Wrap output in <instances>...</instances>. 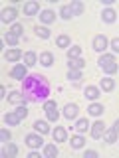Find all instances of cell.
<instances>
[{
	"mask_svg": "<svg viewBox=\"0 0 119 158\" xmlns=\"http://www.w3.org/2000/svg\"><path fill=\"white\" fill-rule=\"evenodd\" d=\"M26 144L30 148H40L44 144V140H42V135H28L26 136Z\"/></svg>",
	"mask_w": 119,
	"mask_h": 158,
	"instance_id": "obj_6",
	"label": "cell"
},
{
	"mask_svg": "<svg viewBox=\"0 0 119 158\" xmlns=\"http://www.w3.org/2000/svg\"><path fill=\"white\" fill-rule=\"evenodd\" d=\"M103 135H105V125H103L101 121H95L91 125V138H103Z\"/></svg>",
	"mask_w": 119,
	"mask_h": 158,
	"instance_id": "obj_5",
	"label": "cell"
},
{
	"mask_svg": "<svg viewBox=\"0 0 119 158\" xmlns=\"http://www.w3.org/2000/svg\"><path fill=\"white\" fill-rule=\"evenodd\" d=\"M40 63H42L44 67H50V65L54 63V56H52L50 52H44L42 56H40Z\"/></svg>",
	"mask_w": 119,
	"mask_h": 158,
	"instance_id": "obj_19",
	"label": "cell"
},
{
	"mask_svg": "<svg viewBox=\"0 0 119 158\" xmlns=\"http://www.w3.org/2000/svg\"><path fill=\"white\" fill-rule=\"evenodd\" d=\"M69 69H83V65H86V59L82 57H76V59H69Z\"/></svg>",
	"mask_w": 119,
	"mask_h": 158,
	"instance_id": "obj_22",
	"label": "cell"
},
{
	"mask_svg": "<svg viewBox=\"0 0 119 158\" xmlns=\"http://www.w3.org/2000/svg\"><path fill=\"white\" fill-rule=\"evenodd\" d=\"M95 156H97L95 150H87V152H86V158H95Z\"/></svg>",
	"mask_w": 119,
	"mask_h": 158,
	"instance_id": "obj_40",
	"label": "cell"
},
{
	"mask_svg": "<svg viewBox=\"0 0 119 158\" xmlns=\"http://www.w3.org/2000/svg\"><path fill=\"white\" fill-rule=\"evenodd\" d=\"M40 12V4L38 2H26L24 4V14L26 16H36Z\"/></svg>",
	"mask_w": 119,
	"mask_h": 158,
	"instance_id": "obj_10",
	"label": "cell"
},
{
	"mask_svg": "<svg viewBox=\"0 0 119 158\" xmlns=\"http://www.w3.org/2000/svg\"><path fill=\"white\" fill-rule=\"evenodd\" d=\"M58 146L56 144H48V146H44V154L46 156H50V158H56L58 156Z\"/></svg>",
	"mask_w": 119,
	"mask_h": 158,
	"instance_id": "obj_23",
	"label": "cell"
},
{
	"mask_svg": "<svg viewBox=\"0 0 119 158\" xmlns=\"http://www.w3.org/2000/svg\"><path fill=\"white\" fill-rule=\"evenodd\" d=\"M83 142H86V140H83V136H72V140H69V144H72V148H76V150H77V148H82L83 146Z\"/></svg>",
	"mask_w": 119,
	"mask_h": 158,
	"instance_id": "obj_30",
	"label": "cell"
},
{
	"mask_svg": "<svg viewBox=\"0 0 119 158\" xmlns=\"http://www.w3.org/2000/svg\"><path fill=\"white\" fill-rule=\"evenodd\" d=\"M109 46H111V49L115 53H119V38H113L111 42H109Z\"/></svg>",
	"mask_w": 119,
	"mask_h": 158,
	"instance_id": "obj_39",
	"label": "cell"
},
{
	"mask_svg": "<svg viewBox=\"0 0 119 158\" xmlns=\"http://www.w3.org/2000/svg\"><path fill=\"white\" fill-rule=\"evenodd\" d=\"M30 158H40V154H38L36 150H34V152H30Z\"/></svg>",
	"mask_w": 119,
	"mask_h": 158,
	"instance_id": "obj_42",
	"label": "cell"
},
{
	"mask_svg": "<svg viewBox=\"0 0 119 158\" xmlns=\"http://www.w3.org/2000/svg\"><path fill=\"white\" fill-rule=\"evenodd\" d=\"M8 101L10 103H14V105H22L24 103V93H20V91H12L8 95Z\"/></svg>",
	"mask_w": 119,
	"mask_h": 158,
	"instance_id": "obj_14",
	"label": "cell"
},
{
	"mask_svg": "<svg viewBox=\"0 0 119 158\" xmlns=\"http://www.w3.org/2000/svg\"><path fill=\"white\" fill-rule=\"evenodd\" d=\"M20 121H22V118H20L16 113H6V115H4V123L10 125V127H18Z\"/></svg>",
	"mask_w": 119,
	"mask_h": 158,
	"instance_id": "obj_13",
	"label": "cell"
},
{
	"mask_svg": "<svg viewBox=\"0 0 119 158\" xmlns=\"http://www.w3.org/2000/svg\"><path fill=\"white\" fill-rule=\"evenodd\" d=\"M87 127H89L87 118H79V121L76 123V131H77V132H86V131H87Z\"/></svg>",
	"mask_w": 119,
	"mask_h": 158,
	"instance_id": "obj_31",
	"label": "cell"
},
{
	"mask_svg": "<svg viewBox=\"0 0 119 158\" xmlns=\"http://www.w3.org/2000/svg\"><path fill=\"white\" fill-rule=\"evenodd\" d=\"M87 113H89L91 117H99V115L103 113V105H99V103H93V105H89Z\"/></svg>",
	"mask_w": 119,
	"mask_h": 158,
	"instance_id": "obj_21",
	"label": "cell"
},
{
	"mask_svg": "<svg viewBox=\"0 0 119 158\" xmlns=\"http://www.w3.org/2000/svg\"><path fill=\"white\" fill-rule=\"evenodd\" d=\"M0 138H2V142H10V138H12V135H10V131H6V128H2V131H0Z\"/></svg>",
	"mask_w": 119,
	"mask_h": 158,
	"instance_id": "obj_38",
	"label": "cell"
},
{
	"mask_svg": "<svg viewBox=\"0 0 119 158\" xmlns=\"http://www.w3.org/2000/svg\"><path fill=\"white\" fill-rule=\"evenodd\" d=\"M2 154H4V156H8V158H12V156H16V154H18V148L14 146V144H8V146L2 150Z\"/></svg>",
	"mask_w": 119,
	"mask_h": 158,
	"instance_id": "obj_32",
	"label": "cell"
},
{
	"mask_svg": "<svg viewBox=\"0 0 119 158\" xmlns=\"http://www.w3.org/2000/svg\"><path fill=\"white\" fill-rule=\"evenodd\" d=\"M77 111H79V109H77L76 103H68V105L64 107V117H66V118H76Z\"/></svg>",
	"mask_w": 119,
	"mask_h": 158,
	"instance_id": "obj_9",
	"label": "cell"
},
{
	"mask_svg": "<svg viewBox=\"0 0 119 158\" xmlns=\"http://www.w3.org/2000/svg\"><path fill=\"white\" fill-rule=\"evenodd\" d=\"M69 8H72L73 16H82V14H83V4L82 2H72V4H69Z\"/></svg>",
	"mask_w": 119,
	"mask_h": 158,
	"instance_id": "obj_25",
	"label": "cell"
},
{
	"mask_svg": "<svg viewBox=\"0 0 119 158\" xmlns=\"http://www.w3.org/2000/svg\"><path fill=\"white\" fill-rule=\"evenodd\" d=\"M10 32H12L14 36H20V34L24 32V26H22V24H12V28H10Z\"/></svg>",
	"mask_w": 119,
	"mask_h": 158,
	"instance_id": "obj_37",
	"label": "cell"
},
{
	"mask_svg": "<svg viewBox=\"0 0 119 158\" xmlns=\"http://www.w3.org/2000/svg\"><path fill=\"white\" fill-rule=\"evenodd\" d=\"M56 44H58V48H69L72 46V40H69L68 36H58Z\"/></svg>",
	"mask_w": 119,
	"mask_h": 158,
	"instance_id": "obj_28",
	"label": "cell"
},
{
	"mask_svg": "<svg viewBox=\"0 0 119 158\" xmlns=\"http://www.w3.org/2000/svg\"><path fill=\"white\" fill-rule=\"evenodd\" d=\"M22 93L26 101L32 103H46L50 95V83L44 75H28L22 81Z\"/></svg>",
	"mask_w": 119,
	"mask_h": 158,
	"instance_id": "obj_1",
	"label": "cell"
},
{
	"mask_svg": "<svg viewBox=\"0 0 119 158\" xmlns=\"http://www.w3.org/2000/svg\"><path fill=\"white\" fill-rule=\"evenodd\" d=\"M86 97H87V99H91V101H95V99L99 97V89H97V87H91V85H89V87L86 89Z\"/></svg>",
	"mask_w": 119,
	"mask_h": 158,
	"instance_id": "obj_24",
	"label": "cell"
},
{
	"mask_svg": "<svg viewBox=\"0 0 119 158\" xmlns=\"http://www.w3.org/2000/svg\"><path fill=\"white\" fill-rule=\"evenodd\" d=\"M68 79H69V81H79V79H82V69H69V71H68Z\"/></svg>",
	"mask_w": 119,
	"mask_h": 158,
	"instance_id": "obj_29",
	"label": "cell"
},
{
	"mask_svg": "<svg viewBox=\"0 0 119 158\" xmlns=\"http://www.w3.org/2000/svg\"><path fill=\"white\" fill-rule=\"evenodd\" d=\"M107 46H109V42H107L105 36H95L93 38V49H95V52H103Z\"/></svg>",
	"mask_w": 119,
	"mask_h": 158,
	"instance_id": "obj_7",
	"label": "cell"
},
{
	"mask_svg": "<svg viewBox=\"0 0 119 158\" xmlns=\"http://www.w3.org/2000/svg\"><path fill=\"white\" fill-rule=\"evenodd\" d=\"M40 22H44V24L56 22V14H54L52 10H42V12H40Z\"/></svg>",
	"mask_w": 119,
	"mask_h": 158,
	"instance_id": "obj_12",
	"label": "cell"
},
{
	"mask_svg": "<svg viewBox=\"0 0 119 158\" xmlns=\"http://www.w3.org/2000/svg\"><path fill=\"white\" fill-rule=\"evenodd\" d=\"M103 138H105V142H109V144H113V142H117V131L115 128H109V131H105V135H103Z\"/></svg>",
	"mask_w": 119,
	"mask_h": 158,
	"instance_id": "obj_20",
	"label": "cell"
},
{
	"mask_svg": "<svg viewBox=\"0 0 119 158\" xmlns=\"http://www.w3.org/2000/svg\"><path fill=\"white\" fill-rule=\"evenodd\" d=\"M10 77L24 81V79L28 77V65H24V63H16V65L12 67V71H10Z\"/></svg>",
	"mask_w": 119,
	"mask_h": 158,
	"instance_id": "obj_4",
	"label": "cell"
},
{
	"mask_svg": "<svg viewBox=\"0 0 119 158\" xmlns=\"http://www.w3.org/2000/svg\"><path fill=\"white\" fill-rule=\"evenodd\" d=\"M44 111H46V117H48L52 123H56V121H58L60 113H58V105H56V101H46V103H44Z\"/></svg>",
	"mask_w": 119,
	"mask_h": 158,
	"instance_id": "obj_3",
	"label": "cell"
},
{
	"mask_svg": "<svg viewBox=\"0 0 119 158\" xmlns=\"http://www.w3.org/2000/svg\"><path fill=\"white\" fill-rule=\"evenodd\" d=\"M99 67H101L105 73H109V75H111V73H115L117 69H119V65H117V59L113 57V56H107V53L99 57Z\"/></svg>",
	"mask_w": 119,
	"mask_h": 158,
	"instance_id": "obj_2",
	"label": "cell"
},
{
	"mask_svg": "<svg viewBox=\"0 0 119 158\" xmlns=\"http://www.w3.org/2000/svg\"><path fill=\"white\" fill-rule=\"evenodd\" d=\"M113 87H115V81H113L111 77H105V79H101V89H103V91H111Z\"/></svg>",
	"mask_w": 119,
	"mask_h": 158,
	"instance_id": "obj_27",
	"label": "cell"
},
{
	"mask_svg": "<svg viewBox=\"0 0 119 158\" xmlns=\"http://www.w3.org/2000/svg\"><path fill=\"white\" fill-rule=\"evenodd\" d=\"M4 42H6L8 46H18V36H14L12 32H6L4 34Z\"/></svg>",
	"mask_w": 119,
	"mask_h": 158,
	"instance_id": "obj_26",
	"label": "cell"
},
{
	"mask_svg": "<svg viewBox=\"0 0 119 158\" xmlns=\"http://www.w3.org/2000/svg\"><path fill=\"white\" fill-rule=\"evenodd\" d=\"M14 113H16V115H18L20 118H22V121H24V118L28 117V109L24 107V103H22V105H18V109H16V111H14Z\"/></svg>",
	"mask_w": 119,
	"mask_h": 158,
	"instance_id": "obj_35",
	"label": "cell"
},
{
	"mask_svg": "<svg viewBox=\"0 0 119 158\" xmlns=\"http://www.w3.org/2000/svg\"><path fill=\"white\" fill-rule=\"evenodd\" d=\"M115 10H111V8H105L103 10V14H101V18H103V22H107V24H111V22H115Z\"/></svg>",
	"mask_w": 119,
	"mask_h": 158,
	"instance_id": "obj_17",
	"label": "cell"
},
{
	"mask_svg": "<svg viewBox=\"0 0 119 158\" xmlns=\"http://www.w3.org/2000/svg\"><path fill=\"white\" fill-rule=\"evenodd\" d=\"M4 57H6V61L14 63V61H18V59L22 57V52H20L18 48H12V49H8V52L4 53Z\"/></svg>",
	"mask_w": 119,
	"mask_h": 158,
	"instance_id": "obj_11",
	"label": "cell"
},
{
	"mask_svg": "<svg viewBox=\"0 0 119 158\" xmlns=\"http://www.w3.org/2000/svg\"><path fill=\"white\" fill-rule=\"evenodd\" d=\"M36 34H38V38H42V40H48L50 38V30L48 28H36Z\"/></svg>",
	"mask_w": 119,
	"mask_h": 158,
	"instance_id": "obj_36",
	"label": "cell"
},
{
	"mask_svg": "<svg viewBox=\"0 0 119 158\" xmlns=\"http://www.w3.org/2000/svg\"><path fill=\"white\" fill-rule=\"evenodd\" d=\"M24 63H26L28 67L36 65V63H38V56L34 52H26V53H24Z\"/></svg>",
	"mask_w": 119,
	"mask_h": 158,
	"instance_id": "obj_15",
	"label": "cell"
},
{
	"mask_svg": "<svg viewBox=\"0 0 119 158\" xmlns=\"http://www.w3.org/2000/svg\"><path fill=\"white\" fill-rule=\"evenodd\" d=\"M60 16H62L64 20H69V18L73 16L72 8H69V6H62V8H60Z\"/></svg>",
	"mask_w": 119,
	"mask_h": 158,
	"instance_id": "obj_34",
	"label": "cell"
},
{
	"mask_svg": "<svg viewBox=\"0 0 119 158\" xmlns=\"http://www.w3.org/2000/svg\"><path fill=\"white\" fill-rule=\"evenodd\" d=\"M79 53H82V48L72 46V48L68 49V59H76V57H79Z\"/></svg>",
	"mask_w": 119,
	"mask_h": 158,
	"instance_id": "obj_33",
	"label": "cell"
},
{
	"mask_svg": "<svg viewBox=\"0 0 119 158\" xmlns=\"http://www.w3.org/2000/svg\"><path fill=\"white\" fill-rule=\"evenodd\" d=\"M52 136H54L56 142H66V131H64L62 127H56V131L52 132Z\"/></svg>",
	"mask_w": 119,
	"mask_h": 158,
	"instance_id": "obj_18",
	"label": "cell"
},
{
	"mask_svg": "<svg viewBox=\"0 0 119 158\" xmlns=\"http://www.w3.org/2000/svg\"><path fill=\"white\" fill-rule=\"evenodd\" d=\"M0 95H2V97H8L6 95V87H0Z\"/></svg>",
	"mask_w": 119,
	"mask_h": 158,
	"instance_id": "obj_41",
	"label": "cell"
},
{
	"mask_svg": "<svg viewBox=\"0 0 119 158\" xmlns=\"http://www.w3.org/2000/svg\"><path fill=\"white\" fill-rule=\"evenodd\" d=\"M34 131L40 132V135H48L50 127H48V123H44V121H36V123H34Z\"/></svg>",
	"mask_w": 119,
	"mask_h": 158,
	"instance_id": "obj_16",
	"label": "cell"
},
{
	"mask_svg": "<svg viewBox=\"0 0 119 158\" xmlns=\"http://www.w3.org/2000/svg\"><path fill=\"white\" fill-rule=\"evenodd\" d=\"M16 8H12V6H10V8H4L2 10V22L4 24H8V22H14V20H16Z\"/></svg>",
	"mask_w": 119,
	"mask_h": 158,
	"instance_id": "obj_8",
	"label": "cell"
},
{
	"mask_svg": "<svg viewBox=\"0 0 119 158\" xmlns=\"http://www.w3.org/2000/svg\"><path fill=\"white\" fill-rule=\"evenodd\" d=\"M113 128H115V131L119 132V118H117V121H115V125H113Z\"/></svg>",
	"mask_w": 119,
	"mask_h": 158,
	"instance_id": "obj_43",
	"label": "cell"
}]
</instances>
